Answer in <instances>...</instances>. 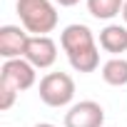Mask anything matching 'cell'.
<instances>
[{
    "instance_id": "6da1fadb",
    "label": "cell",
    "mask_w": 127,
    "mask_h": 127,
    "mask_svg": "<svg viewBox=\"0 0 127 127\" xmlns=\"http://www.w3.org/2000/svg\"><path fill=\"white\" fill-rule=\"evenodd\" d=\"M60 45L75 72H95L100 67V50L87 25H80V23L67 25L60 32Z\"/></svg>"
},
{
    "instance_id": "7a4b0ae2",
    "label": "cell",
    "mask_w": 127,
    "mask_h": 127,
    "mask_svg": "<svg viewBox=\"0 0 127 127\" xmlns=\"http://www.w3.org/2000/svg\"><path fill=\"white\" fill-rule=\"evenodd\" d=\"M15 10L28 35H47L57 28L55 0H18Z\"/></svg>"
},
{
    "instance_id": "3957f363",
    "label": "cell",
    "mask_w": 127,
    "mask_h": 127,
    "mask_svg": "<svg viewBox=\"0 0 127 127\" xmlns=\"http://www.w3.org/2000/svg\"><path fill=\"white\" fill-rule=\"evenodd\" d=\"M37 92L47 107H65L75 97V80L67 72H47L40 80Z\"/></svg>"
},
{
    "instance_id": "277c9868",
    "label": "cell",
    "mask_w": 127,
    "mask_h": 127,
    "mask_svg": "<svg viewBox=\"0 0 127 127\" xmlns=\"http://www.w3.org/2000/svg\"><path fill=\"white\" fill-rule=\"evenodd\" d=\"M35 67L25 57H15V60H5L3 67H0V85H8L13 87L18 95L30 90L35 85Z\"/></svg>"
},
{
    "instance_id": "5b68a950",
    "label": "cell",
    "mask_w": 127,
    "mask_h": 127,
    "mask_svg": "<svg viewBox=\"0 0 127 127\" xmlns=\"http://www.w3.org/2000/svg\"><path fill=\"white\" fill-rule=\"evenodd\" d=\"M30 65L37 70H45V67H52L55 60H57V45L50 35H30L28 37V45H25V55H23Z\"/></svg>"
},
{
    "instance_id": "8992f818",
    "label": "cell",
    "mask_w": 127,
    "mask_h": 127,
    "mask_svg": "<svg viewBox=\"0 0 127 127\" xmlns=\"http://www.w3.org/2000/svg\"><path fill=\"white\" fill-rule=\"evenodd\" d=\"M102 122H105V110L95 100L75 102L65 112V127H102Z\"/></svg>"
},
{
    "instance_id": "52a82bcc",
    "label": "cell",
    "mask_w": 127,
    "mask_h": 127,
    "mask_svg": "<svg viewBox=\"0 0 127 127\" xmlns=\"http://www.w3.org/2000/svg\"><path fill=\"white\" fill-rule=\"evenodd\" d=\"M28 30L20 25H3L0 28V57L3 60H15L25 55L28 45Z\"/></svg>"
},
{
    "instance_id": "ba28073f",
    "label": "cell",
    "mask_w": 127,
    "mask_h": 127,
    "mask_svg": "<svg viewBox=\"0 0 127 127\" xmlns=\"http://www.w3.org/2000/svg\"><path fill=\"white\" fill-rule=\"evenodd\" d=\"M100 47L105 52H112L120 57V52H127V25L110 23L100 30Z\"/></svg>"
},
{
    "instance_id": "9c48e42d",
    "label": "cell",
    "mask_w": 127,
    "mask_h": 127,
    "mask_svg": "<svg viewBox=\"0 0 127 127\" xmlns=\"http://www.w3.org/2000/svg\"><path fill=\"white\" fill-rule=\"evenodd\" d=\"M102 80L112 87L127 85V60L125 57H112L102 65Z\"/></svg>"
},
{
    "instance_id": "30bf717a",
    "label": "cell",
    "mask_w": 127,
    "mask_h": 127,
    "mask_svg": "<svg viewBox=\"0 0 127 127\" xmlns=\"http://www.w3.org/2000/svg\"><path fill=\"white\" fill-rule=\"evenodd\" d=\"M125 0H87V10L97 20H112L115 15H122Z\"/></svg>"
},
{
    "instance_id": "8fae6325",
    "label": "cell",
    "mask_w": 127,
    "mask_h": 127,
    "mask_svg": "<svg viewBox=\"0 0 127 127\" xmlns=\"http://www.w3.org/2000/svg\"><path fill=\"white\" fill-rule=\"evenodd\" d=\"M15 97H18V92H15L13 87L0 85V110H10L13 102H15Z\"/></svg>"
},
{
    "instance_id": "7c38bea8",
    "label": "cell",
    "mask_w": 127,
    "mask_h": 127,
    "mask_svg": "<svg viewBox=\"0 0 127 127\" xmlns=\"http://www.w3.org/2000/svg\"><path fill=\"white\" fill-rule=\"evenodd\" d=\"M57 5H62V8H72V5H77L80 0H55Z\"/></svg>"
},
{
    "instance_id": "4fadbf2b",
    "label": "cell",
    "mask_w": 127,
    "mask_h": 127,
    "mask_svg": "<svg viewBox=\"0 0 127 127\" xmlns=\"http://www.w3.org/2000/svg\"><path fill=\"white\" fill-rule=\"evenodd\" d=\"M122 20H125V25H127V0H125V5H122Z\"/></svg>"
},
{
    "instance_id": "5bb4252c",
    "label": "cell",
    "mask_w": 127,
    "mask_h": 127,
    "mask_svg": "<svg viewBox=\"0 0 127 127\" xmlns=\"http://www.w3.org/2000/svg\"><path fill=\"white\" fill-rule=\"evenodd\" d=\"M35 127H55V125H50V122H40V125H35Z\"/></svg>"
}]
</instances>
